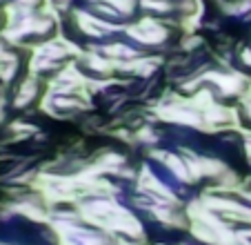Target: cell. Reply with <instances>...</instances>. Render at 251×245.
I'll return each mask as SVG.
<instances>
[{"instance_id": "6da1fadb", "label": "cell", "mask_w": 251, "mask_h": 245, "mask_svg": "<svg viewBox=\"0 0 251 245\" xmlns=\"http://www.w3.org/2000/svg\"><path fill=\"white\" fill-rule=\"evenodd\" d=\"M209 80H213L216 87H220V92H223L225 96L240 94L242 87H245V83H242L236 74H218V71H216V74H209Z\"/></svg>"}, {"instance_id": "7a4b0ae2", "label": "cell", "mask_w": 251, "mask_h": 245, "mask_svg": "<svg viewBox=\"0 0 251 245\" xmlns=\"http://www.w3.org/2000/svg\"><path fill=\"white\" fill-rule=\"evenodd\" d=\"M36 92H38V83L36 80H25V83H20L18 92H16V107H25V105H29L33 98H36Z\"/></svg>"}, {"instance_id": "3957f363", "label": "cell", "mask_w": 251, "mask_h": 245, "mask_svg": "<svg viewBox=\"0 0 251 245\" xmlns=\"http://www.w3.org/2000/svg\"><path fill=\"white\" fill-rule=\"evenodd\" d=\"M140 5L147 11H156V14H167V11L174 9V5L167 0H140Z\"/></svg>"}, {"instance_id": "277c9868", "label": "cell", "mask_w": 251, "mask_h": 245, "mask_svg": "<svg viewBox=\"0 0 251 245\" xmlns=\"http://www.w3.org/2000/svg\"><path fill=\"white\" fill-rule=\"evenodd\" d=\"M242 62H245L247 67H251V49H245V52H242Z\"/></svg>"}, {"instance_id": "5b68a950", "label": "cell", "mask_w": 251, "mask_h": 245, "mask_svg": "<svg viewBox=\"0 0 251 245\" xmlns=\"http://www.w3.org/2000/svg\"><path fill=\"white\" fill-rule=\"evenodd\" d=\"M247 114H249V116H251V103H249V107H247Z\"/></svg>"}]
</instances>
